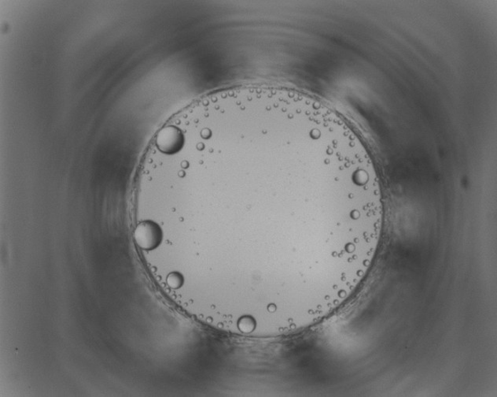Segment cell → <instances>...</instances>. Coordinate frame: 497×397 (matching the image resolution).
<instances>
[{
  "mask_svg": "<svg viewBox=\"0 0 497 397\" xmlns=\"http://www.w3.org/2000/svg\"><path fill=\"white\" fill-rule=\"evenodd\" d=\"M183 144V134L180 128L170 125L160 129L155 145L160 154L171 156L178 152Z\"/></svg>",
  "mask_w": 497,
  "mask_h": 397,
  "instance_id": "6da1fadb",
  "label": "cell"
},
{
  "mask_svg": "<svg viewBox=\"0 0 497 397\" xmlns=\"http://www.w3.org/2000/svg\"><path fill=\"white\" fill-rule=\"evenodd\" d=\"M163 233L158 224L154 221H146L138 225L134 233V238L142 249L152 250L159 246L162 241Z\"/></svg>",
  "mask_w": 497,
  "mask_h": 397,
  "instance_id": "7a4b0ae2",
  "label": "cell"
},
{
  "mask_svg": "<svg viewBox=\"0 0 497 397\" xmlns=\"http://www.w3.org/2000/svg\"><path fill=\"white\" fill-rule=\"evenodd\" d=\"M183 277L178 273H170L167 278V284L173 288H180L183 284Z\"/></svg>",
  "mask_w": 497,
  "mask_h": 397,
  "instance_id": "3957f363",
  "label": "cell"
}]
</instances>
